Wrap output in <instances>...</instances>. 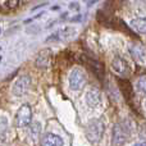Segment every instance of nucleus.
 <instances>
[{
	"label": "nucleus",
	"mask_w": 146,
	"mask_h": 146,
	"mask_svg": "<svg viewBox=\"0 0 146 146\" xmlns=\"http://www.w3.org/2000/svg\"><path fill=\"white\" fill-rule=\"evenodd\" d=\"M41 146H63V140L54 133H45L40 141Z\"/></svg>",
	"instance_id": "obj_10"
},
{
	"label": "nucleus",
	"mask_w": 146,
	"mask_h": 146,
	"mask_svg": "<svg viewBox=\"0 0 146 146\" xmlns=\"http://www.w3.org/2000/svg\"><path fill=\"white\" fill-rule=\"evenodd\" d=\"M74 21H81V15H76V18L72 19V22H74Z\"/></svg>",
	"instance_id": "obj_20"
},
{
	"label": "nucleus",
	"mask_w": 146,
	"mask_h": 146,
	"mask_svg": "<svg viewBox=\"0 0 146 146\" xmlns=\"http://www.w3.org/2000/svg\"><path fill=\"white\" fill-rule=\"evenodd\" d=\"M8 127V122L5 118H0V131H4Z\"/></svg>",
	"instance_id": "obj_18"
},
{
	"label": "nucleus",
	"mask_w": 146,
	"mask_h": 146,
	"mask_svg": "<svg viewBox=\"0 0 146 146\" xmlns=\"http://www.w3.org/2000/svg\"><path fill=\"white\" fill-rule=\"evenodd\" d=\"M83 58H85V60L87 62V64L90 66V69L94 72V74H95L99 80H103L104 78V67H103V64L99 63V62H96V60H92V59H90V58H86V56H83Z\"/></svg>",
	"instance_id": "obj_11"
},
{
	"label": "nucleus",
	"mask_w": 146,
	"mask_h": 146,
	"mask_svg": "<svg viewBox=\"0 0 146 146\" xmlns=\"http://www.w3.org/2000/svg\"><path fill=\"white\" fill-rule=\"evenodd\" d=\"M129 51H131L132 56H133L135 59H144L146 55L144 46H141V45H131Z\"/></svg>",
	"instance_id": "obj_14"
},
{
	"label": "nucleus",
	"mask_w": 146,
	"mask_h": 146,
	"mask_svg": "<svg viewBox=\"0 0 146 146\" xmlns=\"http://www.w3.org/2000/svg\"><path fill=\"white\" fill-rule=\"evenodd\" d=\"M131 27L139 33L146 35V18H136L131 22Z\"/></svg>",
	"instance_id": "obj_13"
},
{
	"label": "nucleus",
	"mask_w": 146,
	"mask_h": 146,
	"mask_svg": "<svg viewBox=\"0 0 146 146\" xmlns=\"http://www.w3.org/2000/svg\"><path fill=\"white\" fill-rule=\"evenodd\" d=\"M135 146H146V142H140V144H136Z\"/></svg>",
	"instance_id": "obj_21"
},
{
	"label": "nucleus",
	"mask_w": 146,
	"mask_h": 146,
	"mask_svg": "<svg viewBox=\"0 0 146 146\" xmlns=\"http://www.w3.org/2000/svg\"><path fill=\"white\" fill-rule=\"evenodd\" d=\"M30 86H31V77L30 76H22V77L18 78L14 82V85H13V87H12L13 95H15V96L25 95L28 91Z\"/></svg>",
	"instance_id": "obj_5"
},
{
	"label": "nucleus",
	"mask_w": 146,
	"mask_h": 146,
	"mask_svg": "<svg viewBox=\"0 0 146 146\" xmlns=\"http://www.w3.org/2000/svg\"><path fill=\"white\" fill-rule=\"evenodd\" d=\"M129 135H131V129L126 122L117 123L113 128V144L115 146L123 145L124 142H127Z\"/></svg>",
	"instance_id": "obj_2"
},
{
	"label": "nucleus",
	"mask_w": 146,
	"mask_h": 146,
	"mask_svg": "<svg viewBox=\"0 0 146 146\" xmlns=\"http://www.w3.org/2000/svg\"><path fill=\"white\" fill-rule=\"evenodd\" d=\"M18 4H19V0H8L7 1V7L9 8V9H14V8H17Z\"/></svg>",
	"instance_id": "obj_17"
},
{
	"label": "nucleus",
	"mask_w": 146,
	"mask_h": 146,
	"mask_svg": "<svg viewBox=\"0 0 146 146\" xmlns=\"http://www.w3.org/2000/svg\"><path fill=\"white\" fill-rule=\"evenodd\" d=\"M31 119H32V110H31V106L25 104L18 109L17 114H15V124L18 127H27L31 123Z\"/></svg>",
	"instance_id": "obj_3"
},
{
	"label": "nucleus",
	"mask_w": 146,
	"mask_h": 146,
	"mask_svg": "<svg viewBox=\"0 0 146 146\" xmlns=\"http://www.w3.org/2000/svg\"><path fill=\"white\" fill-rule=\"evenodd\" d=\"M86 85V74L82 69H73L69 74V86L72 90L78 91L82 90L83 86Z\"/></svg>",
	"instance_id": "obj_4"
},
{
	"label": "nucleus",
	"mask_w": 146,
	"mask_h": 146,
	"mask_svg": "<svg viewBox=\"0 0 146 146\" xmlns=\"http://www.w3.org/2000/svg\"><path fill=\"white\" fill-rule=\"evenodd\" d=\"M101 101V95L100 91L98 88H91L87 94H86V103L90 106H96L99 105Z\"/></svg>",
	"instance_id": "obj_12"
},
{
	"label": "nucleus",
	"mask_w": 146,
	"mask_h": 146,
	"mask_svg": "<svg viewBox=\"0 0 146 146\" xmlns=\"http://www.w3.org/2000/svg\"><path fill=\"white\" fill-rule=\"evenodd\" d=\"M118 85L121 87V91L123 94L126 101L131 103L132 99H133V90H132V85L129 83V81L124 80V78H118Z\"/></svg>",
	"instance_id": "obj_7"
},
{
	"label": "nucleus",
	"mask_w": 146,
	"mask_h": 146,
	"mask_svg": "<svg viewBox=\"0 0 146 146\" xmlns=\"http://www.w3.org/2000/svg\"><path fill=\"white\" fill-rule=\"evenodd\" d=\"M111 68H113V71L115 73L122 74V76L127 74L129 71L127 62L124 60L123 58H121V56H115V58L113 59V62H111Z\"/></svg>",
	"instance_id": "obj_8"
},
{
	"label": "nucleus",
	"mask_w": 146,
	"mask_h": 146,
	"mask_svg": "<svg viewBox=\"0 0 146 146\" xmlns=\"http://www.w3.org/2000/svg\"><path fill=\"white\" fill-rule=\"evenodd\" d=\"M40 132H41V126H40V123H33L32 126H31L30 133H31V136H32L33 139H36V137L40 135Z\"/></svg>",
	"instance_id": "obj_15"
},
{
	"label": "nucleus",
	"mask_w": 146,
	"mask_h": 146,
	"mask_svg": "<svg viewBox=\"0 0 146 146\" xmlns=\"http://www.w3.org/2000/svg\"><path fill=\"white\" fill-rule=\"evenodd\" d=\"M51 64V51L50 50H42L37 54L35 60V66L38 68L46 69L49 68Z\"/></svg>",
	"instance_id": "obj_6"
},
{
	"label": "nucleus",
	"mask_w": 146,
	"mask_h": 146,
	"mask_svg": "<svg viewBox=\"0 0 146 146\" xmlns=\"http://www.w3.org/2000/svg\"><path fill=\"white\" fill-rule=\"evenodd\" d=\"M104 123L100 121V119H94L90 123L87 124V128H86V137L90 142L92 144H98L100 142L101 137L104 135Z\"/></svg>",
	"instance_id": "obj_1"
},
{
	"label": "nucleus",
	"mask_w": 146,
	"mask_h": 146,
	"mask_svg": "<svg viewBox=\"0 0 146 146\" xmlns=\"http://www.w3.org/2000/svg\"><path fill=\"white\" fill-rule=\"evenodd\" d=\"M136 86H137V88H139V91L146 94V77L140 78V80L137 81V85Z\"/></svg>",
	"instance_id": "obj_16"
},
{
	"label": "nucleus",
	"mask_w": 146,
	"mask_h": 146,
	"mask_svg": "<svg viewBox=\"0 0 146 146\" xmlns=\"http://www.w3.org/2000/svg\"><path fill=\"white\" fill-rule=\"evenodd\" d=\"M86 1H87V5H88V7H90V5H92L94 3H95V1H98V0H86Z\"/></svg>",
	"instance_id": "obj_19"
},
{
	"label": "nucleus",
	"mask_w": 146,
	"mask_h": 146,
	"mask_svg": "<svg viewBox=\"0 0 146 146\" xmlns=\"http://www.w3.org/2000/svg\"><path fill=\"white\" fill-rule=\"evenodd\" d=\"M73 33H74V30L71 27H64V28H60V30H58L56 32L51 33L50 36H49L48 38H46V41H59V40H64V38L69 37V36H72Z\"/></svg>",
	"instance_id": "obj_9"
}]
</instances>
